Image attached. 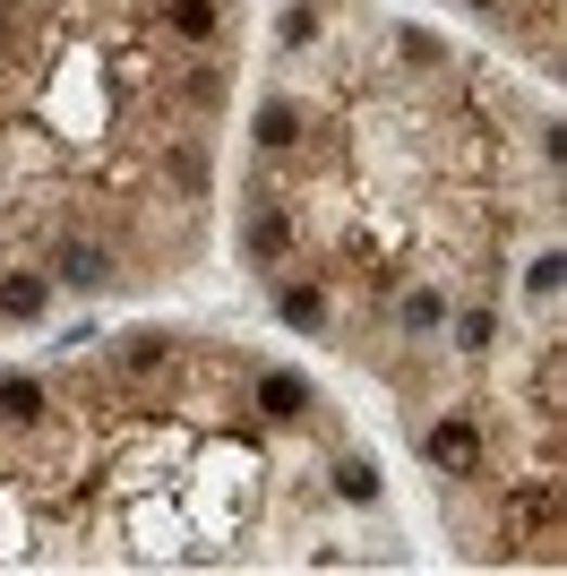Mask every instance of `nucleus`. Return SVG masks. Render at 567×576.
<instances>
[{"instance_id":"2","label":"nucleus","mask_w":567,"mask_h":576,"mask_svg":"<svg viewBox=\"0 0 567 576\" xmlns=\"http://www.w3.org/2000/svg\"><path fill=\"white\" fill-rule=\"evenodd\" d=\"M241 249H249V258H284V249H293L284 207H267V199H258V207H249V225H241Z\"/></svg>"},{"instance_id":"11","label":"nucleus","mask_w":567,"mask_h":576,"mask_svg":"<svg viewBox=\"0 0 567 576\" xmlns=\"http://www.w3.org/2000/svg\"><path fill=\"white\" fill-rule=\"evenodd\" d=\"M120 361H129V370H164V361H172V345H164V336H138Z\"/></svg>"},{"instance_id":"1","label":"nucleus","mask_w":567,"mask_h":576,"mask_svg":"<svg viewBox=\"0 0 567 576\" xmlns=\"http://www.w3.org/2000/svg\"><path fill=\"white\" fill-rule=\"evenodd\" d=\"M430 464H439V473H473V464H481V431H473V422H439V431H430Z\"/></svg>"},{"instance_id":"8","label":"nucleus","mask_w":567,"mask_h":576,"mask_svg":"<svg viewBox=\"0 0 567 576\" xmlns=\"http://www.w3.org/2000/svg\"><path fill=\"white\" fill-rule=\"evenodd\" d=\"M284 319L293 328H327V293L319 284H284Z\"/></svg>"},{"instance_id":"13","label":"nucleus","mask_w":567,"mask_h":576,"mask_svg":"<svg viewBox=\"0 0 567 576\" xmlns=\"http://www.w3.org/2000/svg\"><path fill=\"white\" fill-rule=\"evenodd\" d=\"M0 43H9V9H0Z\"/></svg>"},{"instance_id":"9","label":"nucleus","mask_w":567,"mask_h":576,"mask_svg":"<svg viewBox=\"0 0 567 576\" xmlns=\"http://www.w3.org/2000/svg\"><path fill=\"white\" fill-rule=\"evenodd\" d=\"M336 490L352 499V508H370V499H378V473H370L361 457H344V464H336Z\"/></svg>"},{"instance_id":"4","label":"nucleus","mask_w":567,"mask_h":576,"mask_svg":"<svg viewBox=\"0 0 567 576\" xmlns=\"http://www.w3.org/2000/svg\"><path fill=\"white\" fill-rule=\"evenodd\" d=\"M301 405H310V387H301L293 370H267V379H258V413H275V422H293Z\"/></svg>"},{"instance_id":"10","label":"nucleus","mask_w":567,"mask_h":576,"mask_svg":"<svg viewBox=\"0 0 567 576\" xmlns=\"http://www.w3.org/2000/svg\"><path fill=\"white\" fill-rule=\"evenodd\" d=\"M258 138H267V146H293V138H301V113H293V104H267V113H258Z\"/></svg>"},{"instance_id":"6","label":"nucleus","mask_w":567,"mask_h":576,"mask_svg":"<svg viewBox=\"0 0 567 576\" xmlns=\"http://www.w3.org/2000/svg\"><path fill=\"white\" fill-rule=\"evenodd\" d=\"M0 413H9V422H43V413H52V396H43L35 379H0Z\"/></svg>"},{"instance_id":"3","label":"nucleus","mask_w":567,"mask_h":576,"mask_svg":"<svg viewBox=\"0 0 567 576\" xmlns=\"http://www.w3.org/2000/svg\"><path fill=\"white\" fill-rule=\"evenodd\" d=\"M61 276H69L78 293H95V284H113V249H95V241H69V249H61Z\"/></svg>"},{"instance_id":"7","label":"nucleus","mask_w":567,"mask_h":576,"mask_svg":"<svg viewBox=\"0 0 567 576\" xmlns=\"http://www.w3.org/2000/svg\"><path fill=\"white\" fill-rule=\"evenodd\" d=\"M164 17H172V35H190V43H207V35H216V0H172Z\"/></svg>"},{"instance_id":"14","label":"nucleus","mask_w":567,"mask_h":576,"mask_svg":"<svg viewBox=\"0 0 567 576\" xmlns=\"http://www.w3.org/2000/svg\"><path fill=\"white\" fill-rule=\"evenodd\" d=\"M473 9H490V0H473Z\"/></svg>"},{"instance_id":"5","label":"nucleus","mask_w":567,"mask_h":576,"mask_svg":"<svg viewBox=\"0 0 567 576\" xmlns=\"http://www.w3.org/2000/svg\"><path fill=\"white\" fill-rule=\"evenodd\" d=\"M43 293H52V284H43L35 267H17V276H0V310H9V319H35V310H43Z\"/></svg>"},{"instance_id":"12","label":"nucleus","mask_w":567,"mask_h":576,"mask_svg":"<svg viewBox=\"0 0 567 576\" xmlns=\"http://www.w3.org/2000/svg\"><path fill=\"white\" fill-rule=\"evenodd\" d=\"M404 319H413V328H439V319H448V302H439V293H413V302H404Z\"/></svg>"}]
</instances>
